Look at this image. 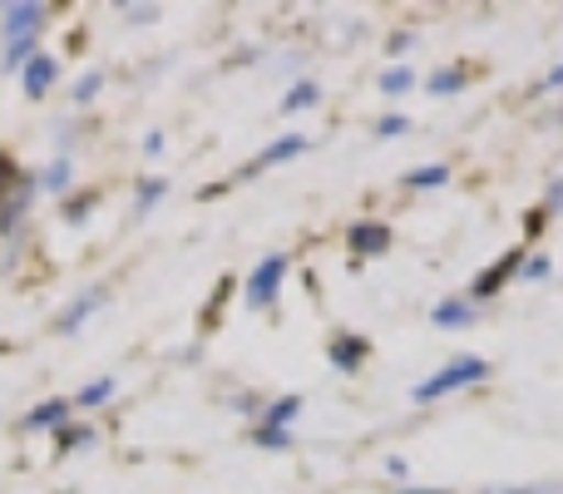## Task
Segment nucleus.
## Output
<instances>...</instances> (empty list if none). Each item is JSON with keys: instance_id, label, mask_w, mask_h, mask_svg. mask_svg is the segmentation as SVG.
Listing matches in <instances>:
<instances>
[{"instance_id": "72a5a7b5", "label": "nucleus", "mask_w": 563, "mask_h": 494, "mask_svg": "<svg viewBox=\"0 0 563 494\" xmlns=\"http://www.w3.org/2000/svg\"><path fill=\"white\" fill-rule=\"evenodd\" d=\"M400 494H450V490H416V485H410V490H400Z\"/></svg>"}, {"instance_id": "2eb2a0df", "label": "nucleus", "mask_w": 563, "mask_h": 494, "mask_svg": "<svg viewBox=\"0 0 563 494\" xmlns=\"http://www.w3.org/2000/svg\"><path fill=\"white\" fill-rule=\"evenodd\" d=\"M85 446H95V430H89V426L55 430V455H75V450H85Z\"/></svg>"}, {"instance_id": "4468645a", "label": "nucleus", "mask_w": 563, "mask_h": 494, "mask_svg": "<svg viewBox=\"0 0 563 494\" xmlns=\"http://www.w3.org/2000/svg\"><path fill=\"white\" fill-rule=\"evenodd\" d=\"M321 105V89L311 85V79H301V85L287 89V99H282V114H297V109H317Z\"/></svg>"}, {"instance_id": "f8f14e48", "label": "nucleus", "mask_w": 563, "mask_h": 494, "mask_svg": "<svg viewBox=\"0 0 563 494\" xmlns=\"http://www.w3.org/2000/svg\"><path fill=\"white\" fill-rule=\"evenodd\" d=\"M430 321H435L440 331H455V327H470L475 321V301H440L435 311H430Z\"/></svg>"}, {"instance_id": "f3484780", "label": "nucleus", "mask_w": 563, "mask_h": 494, "mask_svg": "<svg viewBox=\"0 0 563 494\" xmlns=\"http://www.w3.org/2000/svg\"><path fill=\"white\" fill-rule=\"evenodd\" d=\"M450 178L445 164H426V168H410L406 174V188H440Z\"/></svg>"}, {"instance_id": "a878e982", "label": "nucleus", "mask_w": 563, "mask_h": 494, "mask_svg": "<svg viewBox=\"0 0 563 494\" xmlns=\"http://www.w3.org/2000/svg\"><path fill=\"white\" fill-rule=\"evenodd\" d=\"M253 440H257V446H267V450H287V446H291L287 430H267V426H257Z\"/></svg>"}, {"instance_id": "9d476101", "label": "nucleus", "mask_w": 563, "mask_h": 494, "mask_svg": "<svg viewBox=\"0 0 563 494\" xmlns=\"http://www.w3.org/2000/svg\"><path fill=\"white\" fill-rule=\"evenodd\" d=\"M65 426H69V400L65 396L40 400V406L25 416V436H40V430H65Z\"/></svg>"}, {"instance_id": "412c9836", "label": "nucleus", "mask_w": 563, "mask_h": 494, "mask_svg": "<svg viewBox=\"0 0 563 494\" xmlns=\"http://www.w3.org/2000/svg\"><path fill=\"white\" fill-rule=\"evenodd\" d=\"M25 208H30V188H25V194H15L5 208H0V233H5V238L15 233V223L25 218Z\"/></svg>"}, {"instance_id": "bb28decb", "label": "nucleus", "mask_w": 563, "mask_h": 494, "mask_svg": "<svg viewBox=\"0 0 563 494\" xmlns=\"http://www.w3.org/2000/svg\"><path fill=\"white\" fill-rule=\"evenodd\" d=\"M406 129H410L406 114H386V119L376 124V139H396V134H406Z\"/></svg>"}, {"instance_id": "a211bd4d", "label": "nucleus", "mask_w": 563, "mask_h": 494, "mask_svg": "<svg viewBox=\"0 0 563 494\" xmlns=\"http://www.w3.org/2000/svg\"><path fill=\"white\" fill-rule=\"evenodd\" d=\"M114 391H119V381H114V376H99V381H89V386L79 391L75 400H79V406H104V400L114 396Z\"/></svg>"}, {"instance_id": "6e6552de", "label": "nucleus", "mask_w": 563, "mask_h": 494, "mask_svg": "<svg viewBox=\"0 0 563 494\" xmlns=\"http://www.w3.org/2000/svg\"><path fill=\"white\" fill-rule=\"evenodd\" d=\"M0 15H5V45H10V40L35 35L40 20H45V6H40V0H25V6H5Z\"/></svg>"}, {"instance_id": "39448f33", "label": "nucleus", "mask_w": 563, "mask_h": 494, "mask_svg": "<svg viewBox=\"0 0 563 494\" xmlns=\"http://www.w3.org/2000/svg\"><path fill=\"white\" fill-rule=\"evenodd\" d=\"M366 351H371L366 337H356V331H341V337L327 347V361L341 371V376H356L361 361H366Z\"/></svg>"}, {"instance_id": "c85d7f7f", "label": "nucleus", "mask_w": 563, "mask_h": 494, "mask_svg": "<svg viewBox=\"0 0 563 494\" xmlns=\"http://www.w3.org/2000/svg\"><path fill=\"white\" fill-rule=\"evenodd\" d=\"M410 45H416V35H410V30H400V35H390V55H406Z\"/></svg>"}, {"instance_id": "393cba45", "label": "nucleus", "mask_w": 563, "mask_h": 494, "mask_svg": "<svg viewBox=\"0 0 563 494\" xmlns=\"http://www.w3.org/2000/svg\"><path fill=\"white\" fill-rule=\"evenodd\" d=\"M549 272H554V262H549V257H525V262H519V277H529V282H544Z\"/></svg>"}, {"instance_id": "9b49d317", "label": "nucleus", "mask_w": 563, "mask_h": 494, "mask_svg": "<svg viewBox=\"0 0 563 494\" xmlns=\"http://www.w3.org/2000/svg\"><path fill=\"white\" fill-rule=\"evenodd\" d=\"M297 416H301V396H277L273 406H267L263 416H257V426H267V430H287Z\"/></svg>"}, {"instance_id": "f257e3e1", "label": "nucleus", "mask_w": 563, "mask_h": 494, "mask_svg": "<svg viewBox=\"0 0 563 494\" xmlns=\"http://www.w3.org/2000/svg\"><path fill=\"white\" fill-rule=\"evenodd\" d=\"M485 376H489V361H485V356H455V361H445V366H440L435 376H426L420 386H410V400L430 406V400L450 396V391H470V386H479Z\"/></svg>"}, {"instance_id": "423d86ee", "label": "nucleus", "mask_w": 563, "mask_h": 494, "mask_svg": "<svg viewBox=\"0 0 563 494\" xmlns=\"http://www.w3.org/2000/svg\"><path fill=\"white\" fill-rule=\"evenodd\" d=\"M311 149V139L307 134H282V139H273V144L263 149V154L247 164V174H263V168H277V164H287V158H297V154H307Z\"/></svg>"}, {"instance_id": "b1692460", "label": "nucleus", "mask_w": 563, "mask_h": 494, "mask_svg": "<svg viewBox=\"0 0 563 494\" xmlns=\"http://www.w3.org/2000/svg\"><path fill=\"white\" fill-rule=\"evenodd\" d=\"M99 204V194H75V198H69V204H65V223H85V218H89V208H95Z\"/></svg>"}, {"instance_id": "5701e85b", "label": "nucleus", "mask_w": 563, "mask_h": 494, "mask_svg": "<svg viewBox=\"0 0 563 494\" xmlns=\"http://www.w3.org/2000/svg\"><path fill=\"white\" fill-rule=\"evenodd\" d=\"M30 55H35V35H30V40H10V45H5V69H25Z\"/></svg>"}, {"instance_id": "6ab92c4d", "label": "nucleus", "mask_w": 563, "mask_h": 494, "mask_svg": "<svg viewBox=\"0 0 563 494\" xmlns=\"http://www.w3.org/2000/svg\"><path fill=\"white\" fill-rule=\"evenodd\" d=\"M380 89H386V95H406V89H416V69H410V65H390L386 75H380Z\"/></svg>"}, {"instance_id": "20e7f679", "label": "nucleus", "mask_w": 563, "mask_h": 494, "mask_svg": "<svg viewBox=\"0 0 563 494\" xmlns=\"http://www.w3.org/2000/svg\"><path fill=\"white\" fill-rule=\"evenodd\" d=\"M104 301H109V292H104V287H89V292H79V297L69 301V307L59 311V321H55V327H59V337H75V331L85 327V321L95 317V311L104 307Z\"/></svg>"}, {"instance_id": "ddd939ff", "label": "nucleus", "mask_w": 563, "mask_h": 494, "mask_svg": "<svg viewBox=\"0 0 563 494\" xmlns=\"http://www.w3.org/2000/svg\"><path fill=\"white\" fill-rule=\"evenodd\" d=\"M465 69H460V65H445V69H435V75H430L426 79V89H430V95H435V99H445V95H460V89H465Z\"/></svg>"}, {"instance_id": "7ed1b4c3", "label": "nucleus", "mask_w": 563, "mask_h": 494, "mask_svg": "<svg viewBox=\"0 0 563 494\" xmlns=\"http://www.w3.org/2000/svg\"><path fill=\"white\" fill-rule=\"evenodd\" d=\"M55 79H59V59L45 55V50H35L30 65L20 69V89H25V99H45L49 89H55Z\"/></svg>"}, {"instance_id": "f03ea898", "label": "nucleus", "mask_w": 563, "mask_h": 494, "mask_svg": "<svg viewBox=\"0 0 563 494\" xmlns=\"http://www.w3.org/2000/svg\"><path fill=\"white\" fill-rule=\"evenodd\" d=\"M282 282H287V257H282V252H267V257L247 272V307L267 311L282 297Z\"/></svg>"}, {"instance_id": "c756f323", "label": "nucleus", "mask_w": 563, "mask_h": 494, "mask_svg": "<svg viewBox=\"0 0 563 494\" xmlns=\"http://www.w3.org/2000/svg\"><path fill=\"white\" fill-rule=\"evenodd\" d=\"M119 10H124L129 20H154L158 15V6H119Z\"/></svg>"}, {"instance_id": "4be33fe9", "label": "nucleus", "mask_w": 563, "mask_h": 494, "mask_svg": "<svg viewBox=\"0 0 563 494\" xmlns=\"http://www.w3.org/2000/svg\"><path fill=\"white\" fill-rule=\"evenodd\" d=\"M40 188H49V194H69V158H55V164L40 174Z\"/></svg>"}, {"instance_id": "0eeeda50", "label": "nucleus", "mask_w": 563, "mask_h": 494, "mask_svg": "<svg viewBox=\"0 0 563 494\" xmlns=\"http://www.w3.org/2000/svg\"><path fill=\"white\" fill-rule=\"evenodd\" d=\"M519 262H525V252H509L505 262H495V267H485V272H479V277H475V287H470V301H489V297H495V292L505 287V282L519 272Z\"/></svg>"}, {"instance_id": "cd10ccee", "label": "nucleus", "mask_w": 563, "mask_h": 494, "mask_svg": "<svg viewBox=\"0 0 563 494\" xmlns=\"http://www.w3.org/2000/svg\"><path fill=\"white\" fill-rule=\"evenodd\" d=\"M544 213H563V178L549 184V198H544Z\"/></svg>"}, {"instance_id": "2f4dec72", "label": "nucleus", "mask_w": 563, "mask_h": 494, "mask_svg": "<svg viewBox=\"0 0 563 494\" xmlns=\"http://www.w3.org/2000/svg\"><path fill=\"white\" fill-rule=\"evenodd\" d=\"M544 218H549V213H544V208H539V213H529V223H525V233H529V238H534V233H539V228H544Z\"/></svg>"}, {"instance_id": "dca6fc26", "label": "nucleus", "mask_w": 563, "mask_h": 494, "mask_svg": "<svg viewBox=\"0 0 563 494\" xmlns=\"http://www.w3.org/2000/svg\"><path fill=\"white\" fill-rule=\"evenodd\" d=\"M104 89V69H85V75L75 79V105L85 109V105H95V95Z\"/></svg>"}, {"instance_id": "7c9ffc66", "label": "nucleus", "mask_w": 563, "mask_h": 494, "mask_svg": "<svg viewBox=\"0 0 563 494\" xmlns=\"http://www.w3.org/2000/svg\"><path fill=\"white\" fill-rule=\"evenodd\" d=\"M144 154H148V158L164 154V134H148V139H144Z\"/></svg>"}, {"instance_id": "473e14b6", "label": "nucleus", "mask_w": 563, "mask_h": 494, "mask_svg": "<svg viewBox=\"0 0 563 494\" xmlns=\"http://www.w3.org/2000/svg\"><path fill=\"white\" fill-rule=\"evenodd\" d=\"M559 85H563V65H554V69L544 75V89H559Z\"/></svg>"}, {"instance_id": "1a4fd4ad", "label": "nucleus", "mask_w": 563, "mask_h": 494, "mask_svg": "<svg viewBox=\"0 0 563 494\" xmlns=\"http://www.w3.org/2000/svg\"><path fill=\"white\" fill-rule=\"evenodd\" d=\"M346 248H351V257H380V252L390 248V228L386 223H356L346 233Z\"/></svg>"}, {"instance_id": "aec40b11", "label": "nucleus", "mask_w": 563, "mask_h": 494, "mask_svg": "<svg viewBox=\"0 0 563 494\" xmlns=\"http://www.w3.org/2000/svg\"><path fill=\"white\" fill-rule=\"evenodd\" d=\"M164 194H168V184H164V178H144V184H139V194H134V213L144 218L148 208H154Z\"/></svg>"}]
</instances>
